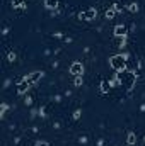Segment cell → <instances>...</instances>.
I'll return each mask as SVG.
<instances>
[{
    "mask_svg": "<svg viewBox=\"0 0 145 146\" xmlns=\"http://www.w3.org/2000/svg\"><path fill=\"white\" fill-rule=\"evenodd\" d=\"M118 80L121 82V85L126 88V90H132L133 87H135V82H137V75L133 72H126V70H123V72H118Z\"/></svg>",
    "mask_w": 145,
    "mask_h": 146,
    "instance_id": "1",
    "label": "cell"
},
{
    "mask_svg": "<svg viewBox=\"0 0 145 146\" xmlns=\"http://www.w3.org/2000/svg\"><path fill=\"white\" fill-rule=\"evenodd\" d=\"M125 58L121 54H116V56H111L109 58V66L114 70V72H123L125 70Z\"/></svg>",
    "mask_w": 145,
    "mask_h": 146,
    "instance_id": "2",
    "label": "cell"
},
{
    "mask_svg": "<svg viewBox=\"0 0 145 146\" xmlns=\"http://www.w3.org/2000/svg\"><path fill=\"white\" fill-rule=\"evenodd\" d=\"M96 15H97V10L96 9H89V10L79 14V17L84 19V21H92V19H96Z\"/></svg>",
    "mask_w": 145,
    "mask_h": 146,
    "instance_id": "3",
    "label": "cell"
},
{
    "mask_svg": "<svg viewBox=\"0 0 145 146\" xmlns=\"http://www.w3.org/2000/svg\"><path fill=\"white\" fill-rule=\"evenodd\" d=\"M29 85H31V82H29V80L24 76V78H22V80L17 83V92H19L21 95H22V94H26V92L29 90Z\"/></svg>",
    "mask_w": 145,
    "mask_h": 146,
    "instance_id": "4",
    "label": "cell"
},
{
    "mask_svg": "<svg viewBox=\"0 0 145 146\" xmlns=\"http://www.w3.org/2000/svg\"><path fill=\"white\" fill-rule=\"evenodd\" d=\"M70 73H72V75H75V76L82 75V73H84V65H82L80 61H75V63H72V66H70Z\"/></svg>",
    "mask_w": 145,
    "mask_h": 146,
    "instance_id": "5",
    "label": "cell"
},
{
    "mask_svg": "<svg viewBox=\"0 0 145 146\" xmlns=\"http://www.w3.org/2000/svg\"><path fill=\"white\" fill-rule=\"evenodd\" d=\"M26 78H28L31 83H38V82L43 78V73L41 72H33V73H29V75H26Z\"/></svg>",
    "mask_w": 145,
    "mask_h": 146,
    "instance_id": "6",
    "label": "cell"
},
{
    "mask_svg": "<svg viewBox=\"0 0 145 146\" xmlns=\"http://www.w3.org/2000/svg\"><path fill=\"white\" fill-rule=\"evenodd\" d=\"M114 36H118V37H121V36H126V27L125 26H116L114 27Z\"/></svg>",
    "mask_w": 145,
    "mask_h": 146,
    "instance_id": "7",
    "label": "cell"
},
{
    "mask_svg": "<svg viewBox=\"0 0 145 146\" xmlns=\"http://www.w3.org/2000/svg\"><path fill=\"white\" fill-rule=\"evenodd\" d=\"M126 145L128 146L137 145V134H135V133H128V136H126Z\"/></svg>",
    "mask_w": 145,
    "mask_h": 146,
    "instance_id": "8",
    "label": "cell"
},
{
    "mask_svg": "<svg viewBox=\"0 0 145 146\" xmlns=\"http://www.w3.org/2000/svg\"><path fill=\"white\" fill-rule=\"evenodd\" d=\"M44 5L48 9H56L58 7V0H44Z\"/></svg>",
    "mask_w": 145,
    "mask_h": 146,
    "instance_id": "9",
    "label": "cell"
},
{
    "mask_svg": "<svg viewBox=\"0 0 145 146\" xmlns=\"http://www.w3.org/2000/svg\"><path fill=\"white\" fill-rule=\"evenodd\" d=\"M114 14H116V9H114V5H111L108 10H106V19H113Z\"/></svg>",
    "mask_w": 145,
    "mask_h": 146,
    "instance_id": "10",
    "label": "cell"
},
{
    "mask_svg": "<svg viewBox=\"0 0 145 146\" xmlns=\"http://www.w3.org/2000/svg\"><path fill=\"white\" fill-rule=\"evenodd\" d=\"M109 87H111V83H108V82L104 80V82L101 83V92H103V94H108V92H109Z\"/></svg>",
    "mask_w": 145,
    "mask_h": 146,
    "instance_id": "11",
    "label": "cell"
},
{
    "mask_svg": "<svg viewBox=\"0 0 145 146\" xmlns=\"http://www.w3.org/2000/svg\"><path fill=\"white\" fill-rule=\"evenodd\" d=\"M138 9H140L138 3H130V5H128V10H130V12H138Z\"/></svg>",
    "mask_w": 145,
    "mask_h": 146,
    "instance_id": "12",
    "label": "cell"
},
{
    "mask_svg": "<svg viewBox=\"0 0 145 146\" xmlns=\"http://www.w3.org/2000/svg\"><path fill=\"white\" fill-rule=\"evenodd\" d=\"M73 85H75V87H80V85H82V75L75 76V82H73Z\"/></svg>",
    "mask_w": 145,
    "mask_h": 146,
    "instance_id": "13",
    "label": "cell"
},
{
    "mask_svg": "<svg viewBox=\"0 0 145 146\" xmlns=\"http://www.w3.org/2000/svg\"><path fill=\"white\" fill-rule=\"evenodd\" d=\"M34 146H50V143H48V141H36Z\"/></svg>",
    "mask_w": 145,
    "mask_h": 146,
    "instance_id": "14",
    "label": "cell"
},
{
    "mask_svg": "<svg viewBox=\"0 0 145 146\" xmlns=\"http://www.w3.org/2000/svg\"><path fill=\"white\" fill-rule=\"evenodd\" d=\"M9 61H15V53H9Z\"/></svg>",
    "mask_w": 145,
    "mask_h": 146,
    "instance_id": "15",
    "label": "cell"
},
{
    "mask_svg": "<svg viewBox=\"0 0 145 146\" xmlns=\"http://www.w3.org/2000/svg\"><path fill=\"white\" fill-rule=\"evenodd\" d=\"M7 109H9V106H7V104H2V115L5 114V110Z\"/></svg>",
    "mask_w": 145,
    "mask_h": 146,
    "instance_id": "16",
    "label": "cell"
},
{
    "mask_svg": "<svg viewBox=\"0 0 145 146\" xmlns=\"http://www.w3.org/2000/svg\"><path fill=\"white\" fill-rule=\"evenodd\" d=\"M79 117H80V110H75L73 112V119H79Z\"/></svg>",
    "mask_w": 145,
    "mask_h": 146,
    "instance_id": "17",
    "label": "cell"
}]
</instances>
